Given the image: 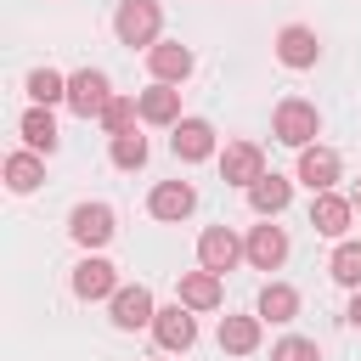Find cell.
Returning <instances> with one entry per match:
<instances>
[{"label": "cell", "mask_w": 361, "mask_h": 361, "mask_svg": "<svg viewBox=\"0 0 361 361\" xmlns=\"http://www.w3.org/2000/svg\"><path fill=\"white\" fill-rule=\"evenodd\" d=\"M158 28H164V11H158V0H118V11H113V34H118V45H158Z\"/></svg>", "instance_id": "6da1fadb"}, {"label": "cell", "mask_w": 361, "mask_h": 361, "mask_svg": "<svg viewBox=\"0 0 361 361\" xmlns=\"http://www.w3.org/2000/svg\"><path fill=\"white\" fill-rule=\"evenodd\" d=\"M271 135H276L282 147H310V141L322 135V113H316V102L288 96V102L276 107V118H271Z\"/></svg>", "instance_id": "7a4b0ae2"}, {"label": "cell", "mask_w": 361, "mask_h": 361, "mask_svg": "<svg viewBox=\"0 0 361 361\" xmlns=\"http://www.w3.org/2000/svg\"><path fill=\"white\" fill-rule=\"evenodd\" d=\"M107 102H113V85H107L102 68H79V73H68V107H73L79 118H102Z\"/></svg>", "instance_id": "3957f363"}, {"label": "cell", "mask_w": 361, "mask_h": 361, "mask_svg": "<svg viewBox=\"0 0 361 361\" xmlns=\"http://www.w3.org/2000/svg\"><path fill=\"white\" fill-rule=\"evenodd\" d=\"M68 231H73V243H79V248H102V243H113L118 220H113V209H107V203H79V209L68 214Z\"/></svg>", "instance_id": "277c9868"}, {"label": "cell", "mask_w": 361, "mask_h": 361, "mask_svg": "<svg viewBox=\"0 0 361 361\" xmlns=\"http://www.w3.org/2000/svg\"><path fill=\"white\" fill-rule=\"evenodd\" d=\"M220 175H226V186H254L259 175H265V152L254 147V141H226V152H220Z\"/></svg>", "instance_id": "5b68a950"}, {"label": "cell", "mask_w": 361, "mask_h": 361, "mask_svg": "<svg viewBox=\"0 0 361 361\" xmlns=\"http://www.w3.org/2000/svg\"><path fill=\"white\" fill-rule=\"evenodd\" d=\"M169 152H175L180 164H203V158H214V124H209V118H180L175 135H169Z\"/></svg>", "instance_id": "8992f818"}, {"label": "cell", "mask_w": 361, "mask_h": 361, "mask_svg": "<svg viewBox=\"0 0 361 361\" xmlns=\"http://www.w3.org/2000/svg\"><path fill=\"white\" fill-rule=\"evenodd\" d=\"M197 259H203L209 271H220V276H226L237 259H248V248L237 243V231H231V226H209V231L197 237Z\"/></svg>", "instance_id": "52a82bcc"}, {"label": "cell", "mask_w": 361, "mask_h": 361, "mask_svg": "<svg viewBox=\"0 0 361 361\" xmlns=\"http://www.w3.org/2000/svg\"><path fill=\"white\" fill-rule=\"evenodd\" d=\"M107 305H113V327H118V333L152 327V316H158V305H152V293H147L141 282H135V288H118V293H113Z\"/></svg>", "instance_id": "ba28073f"}, {"label": "cell", "mask_w": 361, "mask_h": 361, "mask_svg": "<svg viewBox=\"0 0 361 361\" xmlns=\"http://www.w3.org/2000/svg\"><path fill=\"white\" fill-rule=\"evenodd\" d=\"M316 56H322V39H316V28H305V23H288V28L276 34V62H282V68H316Z\"/></svg>", "instance_id": "9c48e42d"}, {"label": "cell", "mask_w": 361, "mask_h": 361, "mask_svg": "<svg viewBox=\"0 0 361 361\" xmlns=\"http://www.w3.org/2000/svg\"><path fill=\"white\" fill-rule=\"evenodd\" d=\"M152 333H158L164 350H192V344H197V322H192V310H186L180 299L164 305V310L152 316Z\"/></svg>", "instance_id": "30bf717a"}, {"label": "cell", "mask_w": 361, "mask_h": 361, "mask_svg": "<svg viewBox=\"0 0 361 361\" xmlns=\"http://www.w3.org/2000/svg\"><path fill=\"white\" fill-rule=\"evenodd\" d=\"M299 180L310 186V192H333L338 186V152L333 147H299Z\"/></svg>", "instance_id": "8fae6325"}, {"label": "cell", "mask_w": 361, "mask_h": 361, "mask_svg": "<svg viewBox=\"0 0 361 361\" xmlns=\"http://www.w3.org/2000/svg\"><path fill=\"white\" fill-rule=\"evenodd\" d=\"M192 209H197V192H192L186 180H158L152 197H147V214H152V220H186Z\"/></svg>", "instance_id": "7c38bea8"}, {"label": "cell", "mask_w": 361, "mask_h": 361, "mask_svg": "<svg viewBox=\"0 0 361 361\" xmlns=\"http://www.w3.org/2000/svg\"><path fill=\"white\" fill-rule=\"evenodd\" d=\"M73 293H79V299H113V293H118V271H113L102 254H90V259L73 265Z\"/></svg>", "instance_id": "4fadbf2b"}, {"label": "cell", "mask_w": 361, "mask_h": 361, "mask_svg": "<svg viewBox=\"0 0 361 361\" xmlns=\"http://www.w3.org/2000/svg\"><path fill=\"white\" fill-rule=\"evenodd\" d=\"M147 68H152V79H164V85H180L197 62H192V51L186 45H175V39H158V45H147Z\"/></svg>", "instance_id": "5bb4252c"}, {"label": "cell", "mask_w": 361, "mask_h": 361, "mask_svg": "<svg viewBox=\"0 0 361 361\" xmlns=\"http://www.w3.org/2000/svg\"><path fill=\"white\" fill-rule=\"evenodd\" d=\"M350 214H355L350 197H338V192H316V203H310V231H322V237H344V231H350Z\"/></svg>", "instance_id": "9a60e30c"}, {"label": "cell", "mask_w": 361, "mask_h": 361, "mask_svg": "<svg viewBox=\"0 0 361 361\" xmlns=\"http://www.w3.org/2000/svg\"><path fill=\"white\" fill-rule=\"evenodd\" d=\"M243 248H248V265H254V271H276V265L288 259V231H282V226H254Z\"/></svg>", "instance_id": "2e32d148"}, {"label": "cell", "mask_w": 361, "mask_h": 361, "mask_svg": "<svg viewBox=\"0 0 361 361\" xmlns=\"http://www.w3.org/2000/svg\"><path fill=\"white\" fill-rule=\"evenodd\" d=\"M288 197H293V180H288V175H276V169H265V175L248 186V203H254V214H265V220H271V214H282V209H288Z\"/></svg>", "instance_id": "e0dca14e"}, {"label": "cell", "mask_w": 361, "mask_h": 361, "mask_svg": "<svg viewBox=\"0 0 361 361\" xmlns=\"http://www.w3.org/2000/svg\"><path fill=\"white\" fill-rule=\"evenodd\" d=\"M175 293H180L186 310H214V305H220V271H209V265H203V271H186Z\"/></svg>", "instance_id": "ac0fdd59"}, {"label": "cell", "mask_w": 361, "mask_h": 361, "mask_svg": "<svg viewBox=\"0 0 361 361\" xmlns=\"http://www.w3.org/2000/svg\"><path fill=\"white\" fill-rule=\"evenodd\" d=\"M135 102H141V118H147V124H180V90H175V85L158 79V85L141 90Z\"/></svg>", "instance_id": "d6986e66"}, {"label": "cell", "mask_w": 361, "mask_h": 361, "mask_svg": "<svg viewBox=\"0 0 361 361\" xmlns=\"http://www.w3.org/2000/svg\"><path fill=\"white\" fill-rule=\"evenodd\" d=\"M220 350L226 355H254L259 350V316H220Z\"/></svg>", "instance_id": "ffe728a7"}, {"label": "cell", "mask_w": 361, "mask_h": 361, "mask_svg": "<svg viewBox=\"0 0 361 361\" xmlns=\"http://www.w3.org/2000/svg\"><path fill=\"white\" fill-rule=\"evenodd\" d=\"M17 130H23L28 152H56V141H62V135H56V118H51V107H28Z\"/></svg>", "instance_id": "44dd1931"}, {"label": "cell", "mask_w": 361, "mask_h": 361, "mask_svg": "<svg viewBox=\"0 0 361 361\" xmlns=\"http://www.w3.org/2000/svg\"><path fill=\"white\" fill-rule=\"evenodd\" d=\"M299 316V293L288 282H265L259 288V322H293Z\"/></svg>", "instance_id": "7402d4cb"}, {"label": "cell", "mask_w": 361, "mask_h": 361, "mask_svg": "<svg viewBox=\"0 0 361 361\" xmlns=\"http://www.w3.org/2000/svg\"><path fill=\"white\" fill-rule=\"evenodd\" d=\"M39 180H45L39 152H11V158H6V186H11V192H34Z\"/></svg>", "instance_id": "603a6c76"}, {"label": "cell", "mask_w": 361, "mask_h": 361, "mask_svg": "<svg viewBox=\"0 0 361 361\" xmlns=\"http://www.w3.org/2000/svg\"><path fill=\"white\" fill-rule=\"evenodd\" d=\"M327 271H333V282H338V288H350V293H355V288H361V243H338V248H333V259H327Z\"/></svg>", "instance_id": "cb8c5ba5"}, {"label": "cell", "mask_w": 361, "mask_h": 361, "mask_svg": "<svg viewBox=\"0 0 361 361\" xmlns=\"http://www.w3.org/2000/svg\"><path fill=\"white\" fill-rule=\"evenodd\" d=\"M28 96H34V107L68 102V79H62L56 68H34V73H28Z\"/></svg>", "instance_id": "d4e9b609"}, {"label": "cell", "mask_w": 361, "mask_h": 361, "mask_svg": "<svg viewBox=\"0 0 361 361\" xmlns=\"http://www.w3.org/2000/svg\"><path fill=\"white\" fill-rule=\"evenodd\" d=\"M107 158H113L118 169H141V164H147V135H135V130H118V135L107 141Z\"/></svg>", "instance_id": "484cf974"}, {"label": "cell", "mask_w": 361, "mask_h": 361, "mask_svg": "<svg viewBox=\"0 0 361 361\" xmlns=\"http://www.w3.org/2000/svg\"><path fill=\"white\" fill-rule=\"evenodd\" d=\"M135 118H141V102H135V96H113V102L102 107V130H107V135L135 130Z\"/></svg>", "instance_id": "4316f807"}, {"label": "cell", "mask_w": 361, "mask_h": 361, "mask_svg": "<svg viewBox=\"0 0 361 361\" xmlns=\"http://www.w3.org/2000/svg\"><path fill=\"white\" fill-rule=\"evenodd\" d=\"M271 361H322V350H316V338H282L271 350Z\"/></svg>", "instance_id": "83f0119b"}, {"label": "cell", "mask_w": 361, "mask_h": 361, "mask_svg": "<svg viewBox=\"0 0 361 361\" xmlns=\"http://www.w3.org/2000/svg\"><path fill=\"white\" fill-rule=\"evenodd\" d=\"M344 322H350V327H361V288H355V299H350V310H344Z\"/></svg>", "instance_id": "f1b7e54d"}, {"label": "cell", "mask_w": 361, "mask_h": 361, "mask_svg": "<svg viewBox=\"0 0 361 361\" xmlns=\"http://www.w3.org/2000/svg\"><path fill=\"white\" fill-rule=\"evenodd\" d=\"M350 203H355V209H361V180H355V192H350Z\"/></svg>", "instance_id": "f546056e"}]
</instances>
